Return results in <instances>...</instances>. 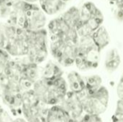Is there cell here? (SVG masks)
Returning <instances> with one entry per match:
<instances>
[{
    "label": "cell",
    "mask_w": 123,
    "mask_h": 122,
    "mask_svg": "<svg viewBox=\"0 0 123 122\" xmlns=\"http://www.w3.org/2000/svg\"><path fill=\"white\" fill-rule=\"evenodd\" d=\"M32 89L37 98L48 106L59 104L68 91L67 81L63 76H40L34 83Z\"/></svg>",
    "instance_id": "cell-1"
},
{
    "label": "cell",
    "mask_w": 123,
    "mask_h": 122,
    "mask_svg": "<svg viewBox=\"0 0 123 122\" xmlns=\"http://www.w3.org/2000/svg\"><path fill=\"white\" fill-rule=\"evenodd\" d=\"M101 51L93 40L92 35L81 36L79 38L74 64L81 70H93L99 65Z\"/></svg>",
    "instance_id": "cell-2"
},
{
    "label": "cell",
    "mask_w": 123,
    "mask_h": 122,
    "mask_svg": "<svg viewBox=\"0 0 123 122\" xmlns=\"http://www.w3.org/2000/svg\"><path fill=\"white\" fill-rule=\"evenodd\" d=\"M27 52L25 58L37 65L43 63L49 52V37L45 28L38 30H27Z\"/></svg>",
    "instance_id": "cell-3"
},
{
    "label": "cell",
    "mask_w": 123,
    "mask_h": 122,
    "mask_svg": "<svg viewBox=\"0 0 123 122\" xmlns=\"http://www.w3.org/2000/svg\"><path fill=\"white\" fill-rule=\"evenodd\" d=\"M78 42L69 38H49V51L58 65L70 67L75 63Z\"/></svg>",
    "instance_id": "cell-4"
},
{
    "label": "cell",
    "mask_w": 123,
    "mask_h": 122,
    "mask_svg": "<svg viewBox=\"0 0 123 122\" xmlns=\"http://www.w3.org/2000/svg\"><path fill=\"white\" fill-rule=\"evenodd\" d=\"M104 15L102 11L92 1H86L79 8V18L77 32L79 37L92 35L102 25Z\"/></svg>",
    "instance_id": "cell-5"
},
{
    "label": "cell",
    "mask_w": 123,
    "mask_h": 122,
    "mask_svg": "<svg viewBox=\"0 0 123 122\" xmlns=\"http://www.w3.org/2000/svg\"><path fill=\"white\" fill-rule=\"evenodd\" d=\"M22 93L18 78L8 74L0 78V97L12 111L22 112Z\"/></svg>",
    "instance_id": "cell-6"
},
{
    "label": "cell",
    "mask_w": 123,
    "mask_h": 122,
    "mask_svg": "<svg viewBox=\"0 0 123 122\" xmlns=\"http://www.w3.org/2000/svg\"><path fill=\"white\" fill-rule=\"evenodd\" d=\"M48 106L37 98L32 89L22 93V113L28 122H46Z\"/></svg>",
    "instance_id": "cell-7"
},
{
    "label": "cell",
    "mask_w": 123,
    "mask_h": 122,
    "mask_svg": "<svg viewBox=\"0 0 123 122\" xmlns=\"http://www.w3.org/2000/svg\"><path fill=\"white\" fill-rule=\"evenodd\" d=\"M78 93L81 98L84 114L100 116L107 111L110 94L107 88L105 86H102L92 93H86L84 90Z\"/></svg>",
    "instance_id": "cell-8"
},
{
    "label": "cell",
    "mask_w": 123,
    "mask_h": 122,
    "mask_svg": "<svg viewBox=\"0 0 123 122\" xmlns=\"http://www.w3.org/2000/svg\"><path fill=\"white\" fill-rule=\"evenodd\" d=\"M48 33L49 38H69L79 40L76 29L68 23L62 16L51 19L48 24Z\"/></svg>",
    "instance_id": "cell-9"
},
{
    "label": "cell",
    "mask_w": 123,
    "mask_h": 122,
    "mask_svg": "<svg viewBox=\"0 0 123 122\" xmlns=\"http://www.w3.org/2000/svg\"><path fill=\"white\" fill-rule=\"evenodd\" d=\"M59 105L74 120L78 121L84 114L81 98L79 93L68 91Z\"/></svg>",
    "instance_id": "cell-10"
},
{
    "label": "cell",
    "mask_w": 123,
    "mask_h": 122,
    "mask_svg": "<svg viewBox=\"0 0 123 122\" xmlns=\"http://www.w3.org/2000/svg\"><path fill=\"white\" fill-rule=\"evenodd\" d=\"M21 28L7 21L0 22V47L5 50L6 46L17 35Z\"/></svg>",
    "instance_id": "cell-11"
},
{
    "label": "cell",
    "mask_w": 123,
    "mask_h": 122,
    "mask_svg": "<svg viewBox=\"0 0 123 122\" xmlns=\"http://www.w3.org/2000/svg\"><path fill=\"white\" fill-rule=\"evenodd\" d=\"M71 0H40L38 4L47 15H55L62 12Z\"/></svg>",
    "instance_id": "cell-12"
},
{
    "label": "cell",
    "mask_w": 123,
    "mask_h": 122,
    "mask_svg": "<svg viewBox=\"0 0 123 122\" xmlns=\"http://www.w3.org/2000/svg\"><path fill=\"white\" fill-rule=\"evenodd\" d=\"M67 83L68 91L74 93H80L85 89V78H83L76 71H71L67 75Z\"/></svg>",
    "instance_id": "cell-13"
},
{
    "label": "cell",
    "mask_w": 123,
    "mask_h": 122,
    "mask_svg": "<svg viewBox=\"0 0 123 122\" xmlns=\"http://www.w3.org/2000/svg\"><path fill=\"white\" fill-rule=\"evenodd\" d=\"M71 118L59 105L51 106L48 109L46 122H68Z\"/></svg>",
    "instance_id": "cell-14"
},
{
    "label": "cell",
    "mask_w": 123,
    "mask_h": 122,
    "mask_svg": "<svg viewBox=\"0 0 123 122\" xmlns=\"http://www.w3.org/2000/svg\"><path fill=\"white\" fill-rule=\"evenodd\" d=\"M121 63V57L119 51L116 48H112L108 51L105 60V67L107 71L112 73L116 71Z\"/></svg>",
    "instance_id": "cell-15"
},
{
    "label": "cell",
    "mask_w": 123,
    "mask_h": 122,
    "mask_svg": "<svg viewBox=\"0 0 123 122\" xmlns=\"http://www.w3.org/2000/svg\"><path fill=\"white\" fill-rule=\"evenodd\" d=\"M92 37L96 45L101 50H104L110 43L111 41L110 34L106 27L103 25L97 29L92 34Z\"/></svg>",
    "instance_id": "cell-16"
},
{
    "label": "cell",
    "mask_w": 123,
    "mask_h": 122,
    "mask_svg": "<svg viewBox=\"0 0 123 122\" xmlns=\"http://www.w3.org/2000/svg\"><path fill=\"white\" fill-rule=\"evenodd\" d=\"M63 70L58 64L50 61L47 63L42 69H40V77H55L63 76Z\"/></svg>",
    "instance_id": "cell-17"
},
{
    "label": "cell",
    "mask_w": 123,
    "mask_h": 122,
    "mask_svg": "<svg viewBox=\"0 0 123 122\" xmlns=\"http://www.w3.org/2000/svg\"><path fill=\"white\" fill-rule=\"evenodd\" d=\"M85 92L86 93H92L98 90L102 86V80L98 75H93L85 78Z\"/></svg>",
    "instance_id": "cell-18"
},
{
    "label": "cell",
    "mask_w": 123,
    "mask_h": 122,
    "mask_svg": "<svg viewBox=\"0 0 123 122\" xmlns=\"http://www.w3.org/2000/svg\"><path fill=\"white\" fill-rule=\"evenodd\" d=\"M12 59V58L9 55V54L4 49L0 47V78L5 74Z\"/></svg>",
    "instance_id": "cell-19"
},
{
    "label": "cell",
    "mask_w": 123,
    "mask_h": 122,
    "mask_svg": "<svg viewBox=\"0 0 123 122\" xmlns=\"http://www.w3.org/2000/svg\"><path fill=\"white\" fill-rule=\"evenodd\" d=\"M77 122H102V120L99 115L84 114Z\"/></svg>",
    "instance_id": "cell-20"
},
{
    "label": "cell",
    "mask_w": 123,
    "mask_h": 122,
    "mask_svg": "<svg viewBox=\"0 0 123 122\" xmlns=\"http://www.w3.org/2000/svg\"><path fill=\"white\" fill-rule=\"evenodd\" d=\"M11 115L0 105V122H12Z\"/></svg>",
    "instance_id": "cell-21"
},
{
    "label": "cell",
    "mask_w": 123,
    "mask_h": 122,
    "mask_svg": "<svg viewBox=\"0 0 123 122\" xmlns=\"http://www.w3.org/2000/svg\"><path fill=\"white\" fill-rule=\"evenodd\" d=\"M115 3L117 6V17L123 19V0H117Z\"/></svg>",
    "instance_id": "cell-22"
},
{
    "label": "cell",
    "mask_w": 123,
    "mask_h": 122,
    "mask_svg": "<svg viewBox=\"0 0 123 122\" xmlns=\"http://www.w3.org/2000/svg\"><path fill=\"white\" fill-rule=\"evenodd\" d=\"M117 94L119 97V99H123V75L117 83Z\"/></svg>",
    "instance_id": "cell-23"
},
{
    "label": "cell",
    "mask_w": 123,
    "mask_h": 122,
    "mask_svg": "<svg viewBox=\"0 0 123 122\" xmlns=\"http://www.w3.org/2000/svg\"><path fill=\"white\" fill-rule=\"evenodd\" d=\"M112 122H123V112H115L112 117Z\"/></svg>",
    "instance_id": "cell-24"
},
{
    "label": "cell",
    "mask_w": 123,
    "mask_h": 122,
    "mask_svg": "<svg viewBox=\"0 0 123 122\" xmlns=\"http://www.w3.org/2000/svg\"><path fill=\"white\" fill-rule=\"evenodd\" d=\"M19 0H0V6L3 5H11Z\"/></svg>",
    "instance_id": "cell-25"
},
{
    "label": "cell",
    "mask_w": 123,
    "mask_h": 122,
    "mask_svg": "<svg viewBox=\"0 0 123 122\" xmlns=\"http://www.w3.org/2000/svg\"><path fill=\"white\" fill-rule=\"evenodd\" d=\"M12 122H28L25 118H22V117H17L14 119H13Z\"/></svg>",
    "instance_id": "cell-26"
},
{
    "label": "cell",
    "mask_w": 123,
    "mask_h": 122,
    "mask_svg": "<svg viewBox=\"0 0 123 122\" xmlns=\"http://www.w3.org/2000/svg\"><path fill=\"white\" fill-rule=\"evenodd\" d=\"M26 2H28V3H37L40 0H23Z\"/></svg>",
    "instance_id": "cell-27"
},
{
    "label": "cell",
    "mask_w": 123,
    "mask_h": 122,
    "mask_svg": "<svg viewBox=\"0 0 123 122\" xmlns=\"http://www.w3.org/2000/svg\"><path fill=\"white\" fill-rule=\"evenodd\" d=\"M68 122H77V121H76V120H74V119H71L68 121Z\"/></svg>",
    "instance_id": "cell-28"
},
{
    "label": "cell",
    "mask_w": 123,
    "mask_h": 122,
    "mask_svg": "<svg viewBox=\"0 0 123 122\" xmlns=\"http://www.w3.org/2000/svg\"><path fill=\"white\" fill-rule=\"evenodd\" d=\"M109 1H114V2H115L117 0H109Z\"/></svg>",
    "instance_id": "cell-29"
}]
</instances>
